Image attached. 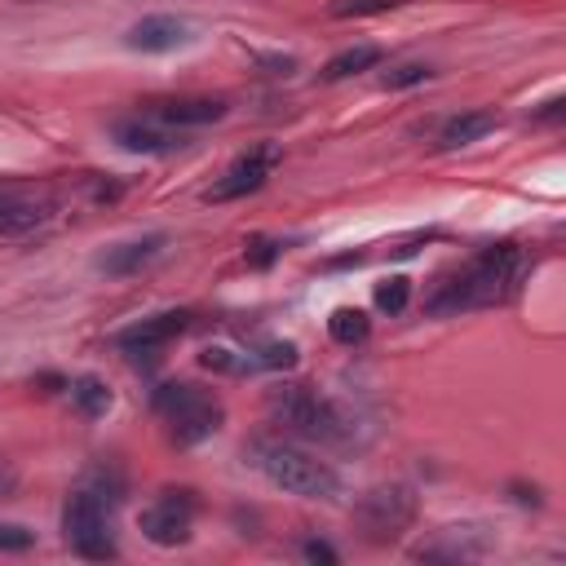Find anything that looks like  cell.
I'll use <instances>...</instances> for the list:
<instances>
[{
	"label": "cell",
	"mask_w": 566,
	"mask_h": 566,
	"mask_svg": "<svg viewBox=\"0 0 566 566\" xmlns=\"http://www.w3.org/2000/svg\"><path fill=\"white\" fill-rule=\"evenodd\" d=\"M531 261L517 243H491L482 248L464 270L438 279V287L429 292L424 310L429 314H460V310H482V305H500L504 296H513L526 279Z\"/></svg>",
	"instance_id": "6da1fadb"
},
{
	"label": "cell",
	"mask_w": 566,
	"mask_h": 566,
	"mask_svg": "<svg viewBox=\"0 0 566 566\" xmlns=\"http://www.w3.org/2000/svg\"><path fill=\"white\" fill-rule=\"evenodd\" d=\"M243 455L252 460L256 473H265V482H274L287 495H301V500H336L340 495L336 469L287 438H252Z\"/></svg>",
	"instance_id": "7a4b0ae2"
},
{
	"label": "cell",
	"mask_w": 566,
	"mask_h": 566,
	"mask_svg": "<svg viewBox=\"0 0 566 566\" xmlns=\"http://www.w3.org/2000/svg\"><path fill=\"white\" fill-rule=\"evenodd\" d=\"M270 411L283 429L296 438L323 442V447H354L358 442V416L340 407L336 398L310 389V385H283L270 394Z\"/></svg>",
	"instance_id": "3957f363"
},
{
	"label": "cell",
	"mask_w": 566,
	"mask_h": 566,
	"mask_svg": "<svg viewBox=\"0 0 566 566\" xmlns=\"http://www.w3.org/2000/svg\"><path fill=\"white\" fill-rule=\"evenodd\" d=\"M150 407H155V416L168 420V438H172L177 447H195V442L212 438V433L221 429V420H226L221 398H212L208 389H199V385H190V380L155 385Z\"/></svg>",
	"instance_id": "277c9868"
},
{
	"label": "cell",
	"mask_w": 566,
	"mask_h": 566,
	"mask_svg": "<svg viewBox=\"0 0 566 566\" xmlns=\"http://www.w3.org/2000/svg\"><path fill=\"white\" fill-rule=\"evenodd\" d=\"M354 522L363 531L367 544H394L402 539V531L416 522V491L407 482H385V486H371L358 509H354Z\"/></svg>",
	"instance_id": "5b68a950"
},
{
	"label": "cell",
	"mask_w": 566,
	"mask_h": 566,
	"mask_svg": "<svg viewBox=\"0 0 566 566\" xmlns=\"http://www.w3.org/2000/svg\"><path fill=\"white\" fill-rule=\"evenodd\" d=\"M106 513H111V509H106L97 495H88L84 486L71 491L66 504H62V535H66V544H71L80 557H88V562L115 557V539H111V531H106Z\"/></svg>",
	"instance_id": "8992f818"
},
{
	"label": "cell",
	"mask_w": 566,
	"mask_h": 566,
	"mask_svg": "<svg viewBox=\"0 0 566 566\" xmlns=\"http://www.w3.org/2000/svg\"><path fill=\"white\" fill-rule=\"evenodd\" d=\"M195 526V491H164L142 509V535L159 548H177Z\"/></svg>",
	"instance_id": "52a82bcc"
},
{
	"label": "cell",
	"mask_w": 566,
	"mask_h": 566,
	"mask_svg": "<svg viewBox=\"0 0 566 566\" xmlns=\"http://www.w3.org/2000/svg\"><path fill=\"white\" fill-rule=\"evenodd\" d=\"M279 159H283L279 146H252L248 155H239V159L203 190V199H208V203H230V199H243V195L261 190V186L270 181V172L279 168Z\"/></svg>",
	"instance_id": "ba28073f"
},
{
	"label": "cell",
	"mask_w": 566,
	"mask_h": 566,
	"mask_svg": "<svg viewBox=\"0 0 566 566\" xmlns=\"http://www.w3.org/2000/svg\"><path fill=\"white\" fill-rule=\"evenodd\" d=\"M190 327V310H164V314H150V318H137L133 327H124L115 336V345L133 358H155L168 340H177L181 332Z\"/></svg>",
	"instance_id": "9c48e42d"
},
{
	"label": "cell",
	"mask_w": 566,
	"mask_h": 566,
	"mask_svg": "<svg viewBox=\"0 0 566 566\" xmlns=\"http://www.w3.org/2000/svg\"><path fill=\"white\" fill-rule=\"evenodd\" d=\"M186 40H190V27H186V18H177V13H150V18L133 22L128 35H124V44H128L133 53H172V49H181Z\"/></svg>",
	"instance_id": "30bf717a"
},
{
	"label": "cell",
	"mask_w": 566,
	"mask_h": 566,
	"mask_svg": "<svg viewBox=\"0 0 566 566\" xmlns=\"http://www.w3.org/2000/svg\"><path fill=\"white\" fill-rule=\"evenodd\" d=\"M111 137L128 155H172V150H181V133H172L155 119H119L111 128Z\"/></svg>",
	"instance_id": "8fae6325"
},
{
	"label": "cell",
	"mask_w": 566,
	"mask_h": 566,
	"mask_svg": "<svg viewBox=\"0 0 566 566\" xmlns=\"http://www.w3.org/2000/svg\"><path fill=\"white\" fill-rule=\"evenodd\" d=\"M168 248V234H142V239H128V243H115L97 256V270L111 274V279H128V274H142L150 261H159V252Z\"/></svg>",
	"instance_id": "7c38bea8"
},
{
	"label": "cell",
	"mask_w": 566,
	"mask_h": 566,
	"mask_svg": "<svg viewBox=\"0 0 566 566\" xmlns=\"http://www.w3.org/2000/svg\"><path fill=\"white\" fill-rule=\"evenodd\" d=\"M155 119L172 128H199V124L226 119V102L221 97H168V102H155Z\"/></svg>",
	"instance_id": "4fadbf2b"
},
{
	"label": "cell",
	"mask_w": 566,
	"mask_h": 566,
	"mask_svg": "<svg viewBox=\"0 0 566 566\" xmlns=\"http://www.w3.org/2000/svg\"><path fill=\"white\" fill-rule=\"evenodd\" d=\"M495 128H500V115H495V111H460V115H451V119L442 124V133H438V150L473 146L478 137H486V133H495Z\"/></svg>",
	"instance_id": "5bb4252c"
},
{
	"label": "cell",
	"mask_w": 566,
	"mask_h": 566,
	"mask_svg": "<svg viewBox=\"0 0 566 566\" xmlns=\"http://www.w3.org/2000/svg\"><path fill=\"white\" fill-rule=\"evenodd\" d=\"M385 62V49L380 44H349V49H340V53H332L327 62H323V80L327 84H336V80H349V75H363V71H371V66H380Z\"/></svg>",
	"instance_id": "9a60e30c"
},
{
	"label": "cell",
	"mask_w": 566,
	"mask_h": 566,
	"mask_svg": "<svg viewBox=\"0 0 566 566\" xmlns=\"http://www.w3.org/2000/svg\"><path fill=\"white\" fill-rule=\"evenodd\" d=\"M49 217V203L22 199V195H0V234H22L35 230Z\"/></svg>",
	"instance_id": "2e32d148"
},
{
	"label": "cell",
	"mask_w": 566,
	"mask_h": 566,
	"mask_svg": "<svg viewBox=\"0 0 566 566\" xmlns=\"http://www.w3.org/2000/svg\"><path fill=\"white\" fill-rule=\"evenodd\" d=\"M66 394H71L75 411H80V416H88V420L106 416V411H111V402H115V394H111V389H106V380H97V376H75V380H66Z\"/></svg>",
	"instance_id": "e0dca14e"
},
{
	"label": "cell",
	"mask_w": 566,
	"mask_h": 566,
	"mask_svg": "<svg viewBox=\"0 0 566 566\" xmlns=\"http://www.w3.org/2000/svg\"><path fill=\"white\" fill-rule=\"evenodd\" d=\"M367 332H371L367 310L340 305V310H332V318H327V336H332L336 345H358V340H367Z\"/></svg>",
	"instance_id": "ac0fdd59"
},
{
	"label": "cell",
	"mask_w": 566,
	"mask_h": 566,
	"mask_svg": "<svg viewBox=\"0 0 566 566\" xmlns=\"http://www.w3.org/2000/svg\"><path fill=\"white\" fill-rule=\"evenodd\" d=\"M84 491H88V495H97L106 509H115V504H124L128 482H124V473H119L115 464H97V469L84 478Z\"/></svg>",
	"instance_id": "d6986e66"
},
{
	"label": "cell",
	"mask_w": 566,
	"mask_h": 566,
	"mask_svg": "<svg viewBox=\"0 0 566 566\" xmlns=\"http://www.w3.org/2000/svg\"><path fill=\"white\" fill-rule=\"evenodd\" d=\"M252 363L265 367V371H292L301 363V349L292 340H265V345L252 349Z\"/></svg>",
	"instance_id": "ffe728a7"
},
{
	"label": "cell",
	"mask_w": 566,
	"mask_h": 566,
	"mask_svg": "<svg viewBox=\"0 0 566 566\" xmlns=\"http://www.w3.org/2000/svg\"><path fill=\"white\" fill-rule=\"evenodd\" d=\"M199 363H203L208 371H226V376H243V371H256L252 354H234V349H226V345H208V349L199 354Z\"/></svg>",
	"instance_id": "44dd1931"
},
{
	"label": "cell",
	"mask_w": 566,
	"mask_h": 566,
	"mask_svg": "<svg viewBox=\"0 0 566 566\" xmlns=\"http://www.w3.org/2000/svg\"><path fill=\"white\" fill-rule=\"evenodd\" d=\"M407 301H411V279L394 274V279L376 283V310H385V314H402Z\"/></svg>",
	"instance_id": "7402d4cb"
},
{
	"label": "cell",
	"mask_w": 566,
	"mask_h": 566,
	"mask_svg": "<svg viewBox=\"0 0 566 566\" xmlns=\"http://www.w3.org/2000/svg\"><path fill=\"white\" fill-rule=\"evenodd\" d=\"M429 75H433L429 62H402V66H389V71L380 75V88H416V84H424Z\"/></svg>",
	"instance_id": "603a6c76"
},
{
	"label": "cell",
	"mask_w": 566,
	"mask_h": 566,
	"mask_svg": "<svg viewBox=\"0 0 566 566\" xmlns=\"http://www.w3.org/2000/svg\"><path fill=\"white\" fill-rule=\"evenodd\" d=\"M411 0H336L332 4V18H371V13H389V9H402Z\"/></svg>",
	"instance_id": "cb8c5ba5"
},
{
	"label": "cell",
	"mask_w": 566,
	"mask_h": 566,
	"mask_svg": "<svg viewBox=\"0 0 566 566\" xmlns=\"http://www.w3.org/2000/svg\"><path fill=\"white\" fill-rule=\"evenodd\" d=\"M279 252H283L279 239H252V243L243 248V261H248L252 270H270V265L279 261Z\"/></svg>",
	"instance_id": "d4e9b609"
},
{
	"label": "cell",
	"mask_w": 566,
	"mask_h": 566,
	"mask_svg": "<svg viewBox=\"0 0 566 566\" xmlns=\"http://www.w3.org/2000/svg\"><path fill=\"white\" fill-rule=\"evenodd\" d=\"M35 544V531L22 522H0V553H27Z\"/></svg>",
	"instance_id": "484cf974"
},
{
	"label": "cell",
	"mask_w": 566,
	"mask_h": 566,
	"mask_svg": "<svg viewBox=\"0 0 566 566\" xmlns=\"http://www.w3.org/2000/svg\"><path fill=\"white\" fill-rule=\"evenodd\" d=\"M301 557H305V562H323V566H336V562H340V553H336L327 539H305V544H301Z\"/></svg>",
	"instance_id": "4316f807"
},
{
	"label": "cell",
	"mask_w": 566,
	"mask_h": 566,
	"mask_svg": "<svg viewBox=\"0 0 566 566\" xmlns=\"http://www.w3.org/2000/svg\"><path fill=\"white\" fill-rule=\"evenodd\" d=\"M256 62H261V66H270V75H292V71L301 66L292 53H261Z\"/></svg>",
	"instance_id": "83f0119b"
},
{
	"label": "cell",
	"mask_w": 566,
	"mask_h": 566,
	"mask_svg": "<svg viewBox=\"0 0 566 566\" xmlns=\"http://www.w3.org/2000/svg\"><path fill=\"white\" fill-rule=\"evenodd\" d=\"M509 495H513L517 504H531V509L544 504V500H539V486H526V482H509Z\"/></svg>",
	"instance_id": "f1b7e54d"
},
{
	"label": "cell",
	"mask_w": 566,
	"mask_h": 566,
	"mask_svg": "<svg viewBox=\"0 0 566 566\" xmlns=\"http://www.w3.org/2000/svg\"><path fill=\"white\" fill-rule=\"evenodd\" d=\"M562 115H566V97H548L544 111H535V119H544V124H557Z\"/></svg>",
	"instance_id": "f546056e"
},
{
	"label": "cell",
	"mask_w": 566,
	"mask_h": 566,
	"mask_svg": "<svg viewBox=\"0 0 566 566\" xmlns=\"http://www.w3.org/2000/svg\"><path fill=\"white\" fill-rule=\"evenodd\" d=\"M13 486H18V478H13L9 469H0V500H9V495H13Z\"/></svg>",
	"instance_id": "4dcf8cb0"
}]
</instances>
